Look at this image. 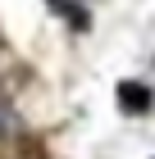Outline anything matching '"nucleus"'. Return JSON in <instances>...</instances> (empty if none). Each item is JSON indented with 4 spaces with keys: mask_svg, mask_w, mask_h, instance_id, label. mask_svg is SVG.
I'll use <instances>...</instances> for the list:
<instances>
[{
    "mask_svg": "<svg viewBox=\"0 0 155 159\" xmlns=\"http://www.w3.org/2000/svg\"><path fill=\"white\" fill-rule=\"evenodd\" d=\"M14 136H18V118H14L9 100L0 96V141H14Z\"/></svg>",
    "mask_w": 155,
    "mask_h": 159,
    "instance_id": "1",
    "label": "nucleus"
}]
</instances>
